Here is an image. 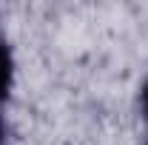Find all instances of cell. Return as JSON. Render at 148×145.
I'll return each instance as SVG.
<instances>
[{"instance_id": "cell-1", "label": "cell", "mask_w": 148, "mask_h": 145, "mask_svg": "<svg viewBox=\"0 0 148 145\" xmlns=\"http://www.w3.org/2000/svg\"><path fill=\"white\" fill-rule=\"evenodd\" d=\"M12 88H14V54H12L9 40L0 31V108L6 105Z\"/></svg>"}, {"instance_id": "cell-2", "label": "cell", "mask_w": 148, "mask_h": 145, "mask_svg": "<svg viewBox=\"0 0 148 145\" xmlns=\"http://www.w3.org/2000/svg\"><path fill=\"white\" fill-rule=\"evenodd\" d=\"M140 108H143V120H145V125H148V77H145V83H143V88H140Z\"/></svg>"}, {"instance_id": "cell-3", "label": "cell", "mask_w": 148, "mask_h": 145, "mask_svg": "<svg viewBox=\"0 0 148 145\" xmlns=\"http://www.w3.org/2000/svg\"><path fill=\"white\" fill-rule=\"evenodd\" d=\"M0 145H9V125H6L3 108H0Z\"/></svg>"}]
</instances>
